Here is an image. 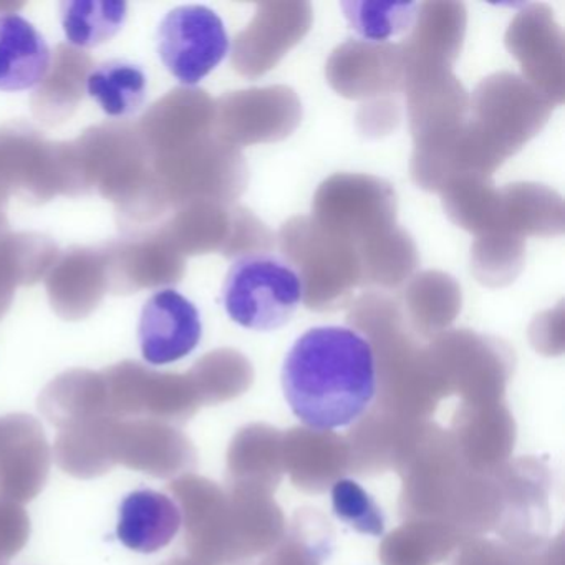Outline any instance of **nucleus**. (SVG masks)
Listing matches in <instances>:
<instances>
[{
	"label": "nucleus",
	"instance_id": "f8f14e48",
	"mask_svg": "<svg viewBox=\"0 0 565 565\" xmlns=\"http://www.w3.org/2000/svg\"><path fill=\"white\" fill-rule=\"evenodd\" d=\"M343 15L350 28L372 42H386L405 34L418 18L416 2H370V0H350L342 2Z\"/></svg>",
	"mask_w": 565,
	"mask_h": 565
},
{
	"label": "nucleus",
	"instance_id": "9d476101",
	"mask_svg": "<svg viewBox=\"0 0 565 565\" xmlns=\"http://www.w3.org/2000/svg\"><path fill=\"white\" fill-rule=\"evenodd\" d=\"M114 418L95 419L61 429L55 439V462L77 479H94L115 468L108 428Z\"/></svg>",
	"mask_w": 565,
	"mask_h": 565
},
{
	"label": "nucleus",
	"instance_id": "20e7f679",
	"mask_svg": "<svg viewBox=\"0 0 565 565\" xmlns=\"http://www.w3.org/2000/svg\"><path fill=\"white\" fill-rule=\"evenodd\" d=\"M203 337L198 307L174 289L157 290L141 309L138 342L150 365L180 362L194 352Z\"/></svg>",
	"mask_w": 565,
	"mask_h": 565
},
{
	"label": "nucleus",
	"instance_id": "423d86ee",
	"mask_svg": "<svg viewBox=\"0 0 565 565\" xmlns=\"http://www.w3.org/2000/svg\"><path fill=\"white\" fill-rule=\"evenodd\" d=\"M114 465L170 478L183 468L186 443L180 433L154 419H111L108 428Z\"/></svg>",
	"mask_w": 565,
	"mask_h": 565
},
{
	"label": "nucleus",
	"instance_id": "f257e3e1",
	"mask_svg": "<svg viewBox=\"0 0 565 565\" xmlns=\"http://www.w3.org/2000/svg\"><path fill=\"white\" fill-rule=\"evenodd\" d=\"M280 380L300 423L316 431L347 428L376 395L372 343L349 327H313L287 353Z\"/></svg>",
	"mask_w": 565,
	"mask_h": 565
},
{
	"label": "nucleus",
	"instance_id": "ddd939ff",
	"mask_svg": "<svg viewBox=\"0 0 565 565\" xmlns=\"http://www.w3.org/2000/svg\"><path fill=\"white\" fill-rule=\"evenodd\" d=\"M333 514L343 524L363 535L385 534V514L375 499L353 479H339L330 489Z\"/></svg>",
	"mask_w": 565,
	"mask_h": 565
},
{
	"label": "nucleus",
	"instance_id": "1a4fd4ad",
	"mask_svg": "<svg viewBox=\"0 0 565 565\" xmlns=\"http://www.w3.org/2000/svg\"><path fill=\"white\" fill-rule=\"evenodd\" d=\"M87 92L108 117H134L147 104V72L135 62L114 58L88 74Z\"/></svg>",
	"mask_w": 565,
	"mask_h": 565
},
{
	"label": "nucleus",
	"instance_id": "dca6fc26",
	"mask_svg": "<svg viewBox=\"0 0 565 565\" xmlns=\"http://www.w3.org/2000/svg\"><path fill=\"white\" fill-rule=\"evenodd\" d=\"M168 565H181L180 562H173V564H168Z\"/></svg>",
	"mask_w": 565,
	"mask_h": 565
},
{
	"label": "nucleus",
	"instance_id": "f03ea898",
	"mask_svg": "<svg viewBox=\"0 0 565 565\" xmlns=\"http://www.w3.org/2000/svg\"><path fill=\"white\" fill-rule=\"evenodd\" d=\"M303 299V282L290 264L274 254H247L231 264L223 303L237 326L274 332L290 322Z\"/></svg>",
	"mask_w": 565,
	"mask_h": 565
},
{
	"label": "nucleus",
	"instance_id": "9b49d317",
	"mask_svg": "<svg viewBox=\"0 0 565 565\" xmlns=\"http://www.w3.org/2000/svg\"><path fill=\"white\" fill-rule=\"evenodd\" d=\"M128 18L127 2L65 0L61 4L62 31L68 44L95 49L117 38Z\"/></svg>",
	"mask_w": 565,
	"mask_h": 565
},
{
	"label": "nucleus",
	"instance_id": "0eeeda50",
	"mask_svg": "<svg viewBox=\"0 0 565 565\" xmlns=\"http://www.w3.org/2000/svg\"><path fill=\"white\" fill-rule=\"evenodd\" d=\"M183 525L180 505L153 489L130 492L118 511L117 537L125 547L154 554L177 537Z\"/></svg>",
	"mask_w": 565,
	"mask_h": 565
},
{
	"label": "nucleus",
	"instance_id": "4468645a",
	"mask_svg": "<svg viewBox=\"0 0 565 565\" xmlns=\"http://www.w3.org/2000/svg\"><path fill=\"white\" fill-rule=\"evenodd\" d=\"M31 537V518L24 505L0 498V565H8Z\"/></svg>",
	"mask_w": 565,
	"mask_h": 565
},
{
	"label": "nucleus",
	"instance_id": "7ed1b4c3",
	"mask_svg": "<svg viewBox=\"0 0 565 565\" xmlns=\"http://www.w3.org/2000/svg\"><path fill=\"white\" fill-rule=\"evenodd\" d=\"M230 49L223 19L206 6H181L168 12L158 25V57L186 87H194L213 74Z\"/></svg>",
	"mask_w": 565,
	"mask_h": 565
},
{
	"label": "nucleus",
	"instance_id": "2eb2a0df",
	"mask_svg": "<svg viewBox=\"0 0 565 565\" xmlns=\"http://www.w3.org/2000/svg\"><path fill=\"white\" fill-rule=\"evenodd\" d=\"M9 428H11V415L0 416V451H2V446L8 439Z\"/></svg>",
	"mask_w": 565,
	"mask_h": 565
},
{
	"label": "nucleus",
	"instance_id": "39448f33",
	"mask_svg": "<svg viewBox=\"0 0 565 565\" xmlns=\"http://www.w3.org/2000/svg\"><path fill=\"white\" fill-rule=\"evenodd\" d=\"M52 449L34 416L11 415V428L0 451V498L25 504L47 484Z\"/></svg>",
	"mask_w": 565,
	"mask_h": 565
},
{
	"label": "nucleus",
	"instance_id": "6e6552de",
	"mask_svg": "<svg viewBox=\"0 0 565 565\" xmlns=\"http://www.w3.org/2000/svg\"><path fill=\"white\" fill-rule=\"evenodd\" d=\"M51 65V47L32 22L19 14L0 15V92L39 87Z\"/></svg>",
	"mask_w": 565,
	"mask_h": 565
}]
</instances>
